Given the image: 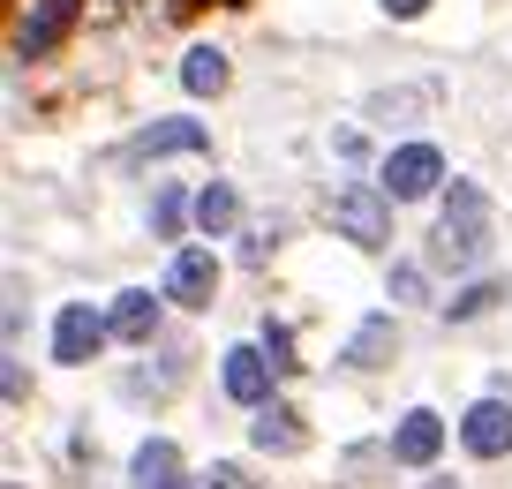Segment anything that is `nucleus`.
I'll use <instances>...</instances> for the list:
<instances>
[{
    "label": "nucleus",
    "instance_id": "obj_7",
    "mask_svg": "<svg viewBox=\"0 0 512 489\" xmlns=\"http://www.w3.org/2000/svg\"><path fill=\"white\" fill-rule=\"evenodd\" d=\"M272 347H234L226 354V369H219V384H226V399L234 407H264L272 399Z\"/></svg>",
    "mask_w": 512,
    "mask_h": 489
},
{
    "label": "nucleus",
    "instance_id": "obj_1",
    "mask_svg": "<svg viewBox=\"0 0 512 489\" xmlns=\"http://www.w3.org/2000/svg\"><path fill=\"white\" fill-rule=\"evenodd\" d=\"M482 256H490V196H482L475 181H452L445 211H437V226H430V271L467 279Z\"/></svg>",
    "mask_w": 512,
    "mask_h": 489
},
{
    "label": "nucleus",
    "instance_id": "obj_6",
    "mask_svg": "<svg viewBox=\"0 0 512 489\" xmlns=\"http://www.w3.org/2000/svg\"><path fill=\"white\" fill-rule=\"evenodd\" d=\"M106 316L91 309V301H68L61 316H53V362H91L98 347H106Z\"/></svg>",
    "mask_w": 512,
    "mask_h": 489
},
{
    "label": "nucleus",
    "instance_id": "obj_24",
    "mask_svg": "<svg viewBox=\"0 0 512 489\" xmlns=\"http://www.w3.org/2000/svg\"><path fill=\"white\" fill-rule=\"evenodd\" d=\"M422 8H430V0H384V16H392V23H415Z\"/></svg>",
    "mask_w": 512,
    "mask_h": 489
},
{
    "label": "nucleus",
    "instance_id": "obj_21",
    "mask_svg": "<svg viewBox=\"0 0 512 489\" xmlns=\"http://www.w3.org/2000/svg\"><path fill=\"white\" fill-rule=\"evenodd\" d=\"M189 489H256V474H241V467H234V459H211V467H204V474H196V482H189Z\"/></svg>",
    "mask_w": 512,
    "mask_h": 489
},
{
    "label": "nucleus",
    "instance_id": "obj_10",
    "mask_svg": "<svg viewBox=\"0 0 512 489\" xmlns=\"http://www.w3.org/2000/svg\"><path fill=\"white\" fill-rule=\"evenodd\" d=\"M128 489H189L181 482V452L166 437H144L136 459H128Z\"/></svg>",
    "mask_w": 512,
    "mask_h": 489
},
{
    "label": "nucleus",
    "instance_id": "obj_13",
    "mask_svg": "<svg viewBox=\"0 0 512 489\" xmlns=\"http://www.w3.org/2000/svg\"><path fill=\"white\" fill-rule=\"evenodd\" d=\"M181 91L189 98H219L226 91V53L219 46H189L181 53Z\"/></svg>",
    "mask_w": 512,
    "mask_h": 489
},
{
    "label": "nucleus",
    "instance_id": "obj_22",
    "mask_svg": "<svg viewBox=\"0 0 512 489\" xmlns=\"http://www.w3.org/2000/svg\"><path fill=\"white\" fill-rule=\"evenodd\" d=\"M272 249H279V226H249V234H241V264H264Z\"/></svg>",
    "mask_w": 512,
    "mask_h": 489
},
{
    "label": "nucleus",
    "instance_id": "obj_15",
    "mask_svg": "<svg viewBox=\"0 0 512 489\" xmlns=\"http://www.w3.org/2000/svg\"><path fill=\"white\" fill-rule=\"evenodd\" d=\"M136 151L144 158H174V151H204V121H159L136 136Z\"/></svg>",
    "mask_w": 512,
    "mask_h": 489
},
{
    "label": "nucleus",
    "instance_id": "obj_20",
    "mask_svg": "<svg viewBox=\"0 0 512 489\" xmlns=\"http://www.w3.org/2000/svg\"><path fill=\"white\" fill-rule=\"evenodd\" d=\"M384 294L400 301V309H422V301H430V271H422V264H392V279H384Z\"/></svg>",
    "mask_w": 512,
    "mask_h": 489
},
{
    "label": "nucleus",
    "instance_id": "obj_17",
    "mask_svg": "<svg viewBox=\"0 0 512 489\" xmlns=\"http://www.w3.org/2000/svg\"><path fill=\"white\" fill-rule=\"evenodd\" d=\"M234 219H241V196L226 189V181L196 189V234H234Z\"/></svg>",
    "mask_w": 512,
    "mask_h": 489
},
{
    "label": "nucleus",
    "instance_id": "obj_14",
    "mask_svg": "<svg viewBox=\"0 0 512 489\" xmlns=\"http://www.w3.org/2000/svg\"><path fill=\"white\" fill-rule=\"evenodd\" d=\"M392 347H400V339H392V316H362L354 339H347V369H377Z\"/></svg>",
    "mask_w": 512,
    "mask_h": 489
},
{
    "label": "nucleus",
    "instance_id": "obj_8",
    "mask_svg": "<svg viewBox=\"0 0 512 489\" xmlns=\"http://www.w3.org/2000/svg\"><path fill=\"white\" fill-rule=\"evenodd\" d=\"M166 294H174L181 309H211V294H219V256H211V249H174V264H166Z\"/></svg>",
    "mask_w": 512,
    "mask_h": 489
},
{
    "label": "nucleus",
    "instance_id": "obj_19",
    "mask_svg": "<svg viewBox=\"0 0 512 489\" xmlns=\"http://www.w3.org/2000/svg\"><path fill=\"white\" fill-rule=\"evenodd\" d=\"M497 294H505V286H497V279H467V286H460V294H452V301H445V316H452V324H467V316H482V309H497Z\"/></svg>",
    "mask_w": 512,
    "mask_h": 489
},
{
    "label": "nucleus",
    "instance_id": "obj_3",
    "mask_svg": "<svg viewBox=\"0 0 512 489\" xmlns=\"http://www.w3.org/2000/svg\"><path fill=\"white\" fill-rule=\"evenodd\" d=\"M437 181H445V158H437L430 143H400V151L377 166V189L392 196V204H422V196H437Z\"/></svg>",
    "mask_w": 512,
    "mask_h": 489
},
{
    "label": "nucleus",
    "instance_id": "obj_4",
    "mask_svg": "<svg viewBox=\"0 0 512 489\" xmlns=\"http://www.w3.org/2000/svg\"><path fill=\"white\" fill-rule=\"evenodd\" d=\"M460 444H467L475 459H505V452H512V399H505V392L475 399V407L460 414Z\"/></svg>",
    "mask_w": 512,
    "mask_h": 489
},
{
    "label": "nucleus",
    "instance_id": "obj_23",
    "mask_svg": "<svg viewBox=\"0 0 512 489\" xmlns=\"http://www.w3.org/2000/svg\"><path fill=\"white\" fill-rule=\"evenodd\" d=\"M264 347H272V362H279V369L294 362V354H287V324H279V316H264Z\"/></svg>",
    "mask_w": 512,
    "mask_h": 489
},
{
    "label": "nucleus",
    "instance_id": "obj_25",
    "mask_svg": "<svg viewBox=\"0 0 512 489\" xmlns=\"http://www.w3.org/2000/svg\"><path fill=\"white\" fill-rule=\"evenodd\" d=\"M430 489H460V482H430Z\"/></svg>",
    "mask_w": 512,
    "mask_h": 489
},
{
    "label": "nucleus",
    "instance_id": "obj_16",
    "mask_svg": "<svg viewBox=\"0 0 512 489\" xmlns=\"http://www.w3.org/2000/svg\"><path fill=\"white\" fill-rule=\"evenodd\" d=\"M68 16H76V0H38V16L23 23L16 46H23V53H53V38L68 31Z\"/></svg>",
    "mask_w": 512,
    "mask_h": 489
},
{
    "label": "nucleus",
    "instance_id": "obj_12",
    "mask_svg": "<svg viewBox=\"0 0 512 489\" xmlns=\"http://www.w3.org/2000/svg\"><path fill=\"white\" fill-rule=\"evenodd\" d=\"M249 437H256V452H302V422H294L287 407H279V399H264V407H256V422H249Z\"/></svg>",
    "mask_w": 512,
    "mask_h": 489
},
{
    "label": "nucleus",
    "instance_id": "obj_18",
    "mask_svg": "<svg viewBox=\"0 0 512 489\" xmlns=\"http://www.w3.org/2000/svg\"><path fill=\"white\" fill-rule=\"evenodd\" d=\"M181 219H196V196H181V189H159V196H151V234H159V241H174Z\"/></svg>",
    "mask_w": 512,
    "mask_h": 489
},
{
    "label": "nucleus",
    "instance_id": "obj_11",
    "mask_svg": "<svg viewBox=\"0 0 512 489\" xmlns=\"http://www.w3.org/2000/svg\"><path fill=\"white\" fill-rule=\"evenodd\" d=\"M159 294H166V286H159ZM159 294H151V286H128V294L113 301V316H106L113 339H136V347H144V339L159 332Z\"/></svg>",
    "mask_w": 512,
    "mask_h": 489
},
{
    "label": "nucleus",
    "instance_id": "obj_5",
    "mask_svg": "<svg viewBox=\"0 0 512 489\" xmlns=\"http://www.w3.org/2000/svg\"><path fill=\"white\" fill-rule=\"evenodd\" d=\"M437 83L422 76V83H384V91H369L362 98V113L369 121H384V128H415V121H430V106H437Z\"/></svg>",
    "mask_w": 512,
    "mask_h": 489
},
{
    "label": "nucleus",
    "instance_id": "obj_2",
    "mask_svg": "<svg viewBox=\"0 0 512 489\" xmlns=\"http://www.w3.org/2000/svg\"><path fill=\"white\" fill-rule=\"evenodd\" d=\"M332 234H347L354 249H384L392 241V196L384 189H332Z\"/></svg>",
    "mask_w": 512,
    "mask_h": 489
},
{
    "label": "nucleus",
    "instance_id": "obj_9",
    "mask_svg": "<svg viewBox=\"0 0 512 489\" xmlns=\"http://www.w3.org/2000/svg\"><path fill=\"white\" fill-rule=\"evenodd\" d=\"M437 452H445V414H430V407L400 414V429H392V459H400V467H430Z\"/></svg>",
    "mask_w": 512,
    "mask_h": 489
}]
</instances>
